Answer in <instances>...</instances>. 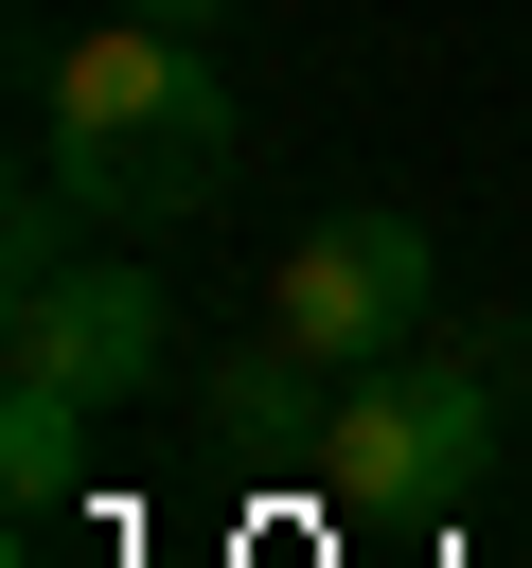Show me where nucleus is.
<instances>
[{"mask_svg":"<svg viewBox=\"0 0 532 568\" xmlns=\"http://www.w3.org/2000/svg\"><path fill=\"white\" fill-rule=\"evenodd\" d=\"M35 160L106 213V231H177V213H213L231 195V71H213V36H177V18H89V36H53L35 53Z\"/></svg>","mask_w":532,"mask_h":568,"instance_id":"obj_1","label":"nucleus"},{"mask_svg":"<svg viewBox=\"0 0 532 568\" xmlns=\"http://www.w3.org/2000/svg\"><path fill=\"white\" fill-rule=\"evenodd\" d=\"M514 390H532V320H479V337H408L372 373H337V426H319V515L337 532H426L479 497V462L514 444Z\"/></svg>","mask_w":532,"mask_h":568,"instance_id":"obj_2","label":"nucleus"},{"mask_svg":"<svg viewBox=\"0 0 532 568\" xmlns=\"http://www.w3.org/2000/svg\"><path fill=\"white\" fill-rule=\"evenodd\" d=\"M142 18H177V36H213V18H248V0H142Z\"/></svg>","mask_w":532,"mask_h":568,"instance_id":"obj_7","label":"nucleus"},{"mask_svg":"<svg viewBox=\"0 0 532 568\" xmlns=\"http://www.w3.org/2000/svg\"><path fill=\"white\" fill-rule=\"evenodd\" d=\"M0 373H53V390H89V408L160 390V373H177L160 266H124V248H53V266H18V284H0Z\"/></svg>","mask_w":532,"mask_h":568,"instance_id":"obj_4","label":"nucleus"},{"mask_svg":"<svg viewBox=\"0 0 532 568\" xmlns=\"http://www.w3.org/2000/svg\"><path fill=\"white\" fill-rule=\"evenodd\" d=\"M266 320H284L301 355H337V373H372V355L443 337V248H426V213H390V195L319 213V231L266 266Z\"/></svg>","mask_w":532,"mask_h":568,"instance_id":"obj_3","label":"nucleus"},{"mask_svg":"<svg viewBox=\"0 0 532 568\" xmlns=\"http://www.w3.org/2000/svg\"><path fill=\"white\" fill-rule=\"evenodd\" d=\"M89 390H53V373H0V497L18 515H53V497H89Z\"/></svg>","mask_w":532,"mask_h":568,"instance_id":"obj_6","label":"nucleus"},{"mask_svg":"<svg viewBox=\"0 0 532 568\" xmlns=\"http://www.w3.org/2000/svg\"><path fill=\"white\" fill-rule=\"evenodd\" d=\"M319 426H337V355H301L284 320H248L213 355V444L266 462V479H319Z\"/></svg>","mask_w":532,"mask_h":568,"instance_id":"obj_5","label":"nucleus"}]
</instances>
